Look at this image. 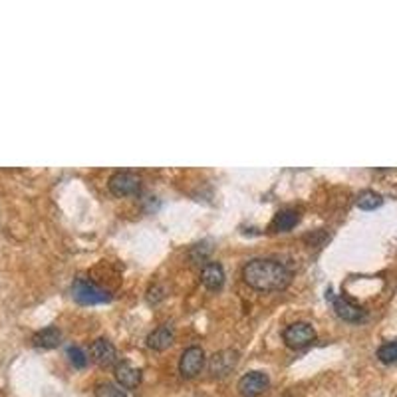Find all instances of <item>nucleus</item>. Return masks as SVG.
Here are the masks:
<instances>
[{
	"label": "nucleus",
	"mask_w": 397,
	"mask_h": 397,
	"mask_svg": "<svg viewBox=\"0 0 397 397\" xmlns=\"http://www.w3.org/2000/svg\"><path fill=\"white\" fill-rule=\"evenodd\" d=\"M243 278L248 286L261 292H280L290 284L292 273L282 262L273 259H254L245 266Z\"/></svg>",
	"instance_id": "obj_1"
},
{
	"label": "nucleus",
	"mask_w": 397,
	"mask_h": 397,
	"mask_svg": "<svg viewBox=\"0 0 397 397\" xmlns=\"http://www.w3.org/2000/svg\"><path fill=\"white\" fill-rule=\"evenodd\" d=\"M72 298L78 304H83V306H94V304H104V302L111 300L108 290L97 288L94 282L86 280V278H78L72 284Z\"/></svg>",
	"instance_id": "obj_2"
},
{
	"label": "nucleus",
	"mask_w": 397,
	"mask_h": 397,
	"mask_svg": "<svg viewBox=\"0 0 397 397\" xmlns=\"http://www.w3.org/2000/svg\"><path fill=\"white\" fill-rule=\"evenodd\" d=\"M282 340L290 350H304L316 340V330L308 322H294L284 328Z\"/></svg>",
	"instance_id": "obj_3"
},
{
	"label": "nucleus",
	"mask_w": 397,
	"mask_h": 397,
	"mask_svg": "<svg viewBox=\"0 0 397 397\" xmlns=\"http://www.w3.org/2000/svg\"><path fill=\"white\" fill-rule=\"evenodd\" d=\"M268 387H270L268 373L259 370L245 373V375L238 380V384H236V389H238V394L243 397H259L262 396Z\"/></svg>",
	"instance_id": "obj_4"
},
{
	"label": "nucleus",
	"mask_w": 397,
	"mask_h": 397,
	"mask_svg": "<svg viewBox=\"0 0 397 397\" xmlns=\"http://www.w3.org/2000/svg\"><path fill=\"white\" fill-rule=\"evenodd\" d=\"M203 366H205V352H203V348H199V346L187 348V350L183 352L181 359H179V371H181V375L187 378V380L199 375L201 370H203Z\"/></svg>",
	"instance_id": "obj_5"
},
{
	"label": "nucleus",
	"mask_w": 397,
	"mask_h": 397,
	"mask_svg": "<svg viewBox=\"0 0 397 397\" xmlns=\"http://www.w3.org/2000/svg\"><path fill=\"white\" fill-rule=\"evenodd\" d=\"M141 189V179L131 171H118L110 177V191L115 197H129Z\"/></svg>",
	"instance_id": "obj_6"
},
{
	"label": "nucleus",
	"mask_w": 397,
	"mask_h": 397,
	"mask_svg": "<svg viewBox=\"0 0 397 397\" xmlns=\"http://www.w3.org/2000/svg\"><path fill=\"white\" fill-rule=\"evenodd\" d=\"M328 298L334 304L336 314L340 316L342 320H346V322L357 324V322H364L368 318V312L362 306H357V304L350 302L348 298H343V296H332V292H328Z\"/></svg>",
	"instance_id": "obj_7"
},
{
	"label": "nucleus",
	"mask_w": 397,
	"mask_h": 397,
	"mask_svg": "<svg viewBox=\"0 0 397 397\" xmlns=\"http://www.w3.org/2000/svg\"><path fill=\"white\" fill-rule=\"evenodd\" d=\"M236 364H238V352L236 350H220L209 359V371L215 378H225L236 368Z\"/></svg>",
	"instance_id": "obj_8"
},
{
	"label": "nucleus",
	"mask_w": 397,
	"mask_h": 397,
	"mask_svg": "<svg viewBox=\"0 0 397 397\" xmlns=\"http://www.w3.org/2000/svg\"><path fill=\"white\" fill-rule=\"evenodd\" d=\"M90 356L102 368H110V366H113L118 362V352H115L113 343L110 340H106V338H99V340L92 343Z\"/></svg>",
	"instance_id": "obj_9"
},
{
	"label": "nucleus",
	"mask_w": 397,
	"mask_h": 397,
	"mask_svg": "<svg viewBox=\"0 0 397 397\" xmlns=\"http://www.w3.org/2000/svg\"><path fill=\"white\" fill-rule=\"evenodd\" d=\"M115 380L122 389H137V385L141 384V371L133 368L131 364L122 362V364H115Z\"/></svg>",
	"instance_id": "obj_10"
},
{
	"label": "nucleus",
	"mask_w": 397,
	"mask_h": 397,
	"mask_svg": "<svg viewBox=\"0 0 397 397\" xmlns=\"http://www.w3.org/2000/svg\"><path fill=\"white\" fill-rule=\"evenodd\" d=\"M173 342H175V330L171 328L169 324L153 330L149 334V338H147V346H149L151 350H157V352L167 350Z\"/></svg>",
	"instance_id": "obj_11"
},
{
	"label": "nucleus",
	"mask_w": 397,
	"mask_h": 397,
	"mask_svg": "<svg viewBox=\"0 0 397 397\" xmlns=\"http://www.w3.org/2000/svg\"><path fill=\"white\" fill-rule=\"evenodd\" d=\"M201 282L209 290H219L225 284V270L219 262H206L201 270Z\"/></svg>",
	"instance_id": "obj_12"
},
{
	"label": "nucleus",
	"mask_w": 397,
	"mask_h": 397,
	"mask_svg": "<svg viewBox=\"0 0 397 397\" xmlns=\"http://www.w3.org/2000/svg\"><path fill=\"white\" fill-rule=\"evenodd\" d=\"M300 222V213L296 209H284L280 213H276V217L270 222V231L274 233H286L290 229H294Z\"/></svg>",
	"instance_id": "obj_13"
},
{
	"label": "nucleus",
	"mask_w": 397,
	"mask_h": 397,
	"mask_svg": "<svg viewBox=\"0 0 397 397\" xmlns=\"http://www.w3.org/2000/svg\"><path fill=\"white\" fill-rule=\"evenodd\" d=\"M62 342V332L56 328V326H48V328L40 330L34 334L32 338V343L34 348H40V350H52V348H58Z\"/></svg>",
	"instance_id": "obj_14"
},
{
	"label": "nucleus",
	"mask_w": 397,
	"mask_h": 397,
	"mask_svg": "<svg viewBox=\"0 0 397 397\" xmlns=\"http://www.w3.org/2000/svg\"><path fill=\"white\" fill-rule=\"evenodd\" d=\"M356 205L359 209H364V211H375V209H380V206L384 205V197L380 193L366 189V191H362L356 197Z\"/></svg>",
	"instance_id": "obj_15"
},
{
	"label": "nucleus",
	"mask_w": 397,
	"mask_h": 397,
	"mask_svg": "<svg viewBox=\"0 0 397 397\" xmlns=\"http://www.w3.org/2000/svg\"><path fill=\"white\" fill-rule=\"evenodd\" d=\"M378 359L385 364V366H391V364H397V340H391V342L382 343L378 348Z\"/></svg>",
	"instance_id": "obj_16"
},
{
	"label": "nucleus",
	"mask_w": 397,
	"mask_h": 397,
	"mask_svg": "<svg viewBox=\"0 0 397 397\" xmlns=\"http://www.w3.org/2000/svg\"><path fill=\"white\" fill-rule=\"evenodd\" d=\"M96 397H127V394L120 385L106 382V384H99L96 387Z\"/></svg>",
	"instance_id": "obj_17"
},
{
	"label": "nucleus",
	"mask_w": 397,
	"mask_h": 397,
	"mask_svg": "<svg viewBox=\"0 0 397 397\" xmlns=\"http://www.w3.org/2000/svg\"><path fill=\"white\" fill-rule=\"evenodd\" d=\"M68 356H70V362L74 364V368L82 370V368L88 366V357H86V354L82 352V348H78V346H70Z\"/></svg>",
	"instance_id": "obj_18"
}]
</instances>
